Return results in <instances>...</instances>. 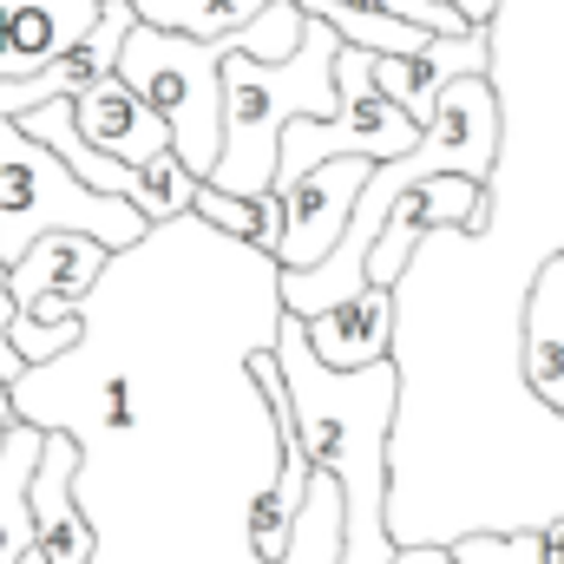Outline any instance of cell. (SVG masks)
I'll use <instances>...</instances> for the list:
<instances>
[{"mask_svg": "<svg viewBox=\"0 0 564 564\" xmlns=\"http://www.w3.org/2000/svg\"><path fill=\"white\" fill-rule=\"evenodd\" d=\"M20 564H46V558H40V552H33V545H26V552H20Z\"/></svg>", "mask_w": 564, "mask_h": 564, "instance_id": "obj_21", "label": "cell"}, {"mask_svg": "<svg viewBox=\"0 0 564 564\" xmlns=\"http://www.w3.org/2000/svg\"><path fill=\"white\" fill-rule=\"evenodd\" d=\"M388 564H453V552L446 545H394Z\"/></svg>", "mask_w": 564, "mask_h": 564, "instance_id": "obj_20", "label": "cell"}, {"mask_svg": "<svg viewBox=\"0 0 564 564\" xmlns=\"http://www.w3.org/2000/svg\"><path fill=\"white\" fill-rule=\"evenodd\" d=\"M368 73H375V86L421 126L453 73H492V26L433 33L421 53H368Z\"/></svg>", "mask_w": 564, "mask_h": 564, "instance_id": "obj_10", "label": "cell"}, {"mask_svg": "<svg viewBox=\"0 0 564 564\" xmlns=\"http://www.w3.org/2000/svg\"><path fill=\"white\" fill-rule=\"evenodd\" d=\"M368 164L361 151H335V158H315L289 191H282V230L270 243V263L276 270H308L335 250V237L348 230L355 217V197L368 184Z\"/></svg>", "mask_w": 564, "mask_h": 564, "instance_id": "obj_6", "label": "cell"}, {"mask_svg": "<svg viewBox=\"0 0 564 564\" xmlns=\"http://www.w3.org/2000/svg\"><path fill=\"white\" fill-rule=\"evenodd\" d=\"M139 20L191 33V40H237L257 59H282L302 33L295 0H132Z\"/></svg>", "mask_w": 564, "mask_h": 564, "instance_id": "obj_8", "label": "cell"}, {"mask_svg": "<svg viewBox=\"0 0 564 564\" xmlns=\"http://www.w3.org/2000/svg\"><path fill=\"white\" fill-rule=\"evenodd\" d=\"M79 466H86L79 440L40 426V459L26 473V512H33V552L46 564H93V545H99L86 512H79V499H73Z\"/></svg>", "mask_w": 564, "mask_h": 564, "instance_id": "obj_7", "label": "cell"}, {"mask_svg": "<svg viewBox=\"0 0 564 564\" xmlns=\"http://www.w3.org/2000/svg\"><path fill=\"white\" fill-rule=\"evenodd\" d=\"M519 361H525V388H532L552 414H564V250L545 257L539 276H532Z\"/></svg>", "mask_w": 564, "mask_h": 564, "instance_id": "obj_14", "label": "cell"}, {"mask_svg": "<svg viewBox=\"0 0 564 564\" xmlns=\"http://www.w3.org/2000/svg\"><path fill=\"white\" fill-rule=\"evenodd\" d=\"M230 46L237 40H191V33L132 20L126 40H119V59H112L144 99H151V112L171 132V151L197 177L217 158V73H224V53Z\"/></svg>", "mask_w": 564, "mask_h": 564, "instance_id": "obj_4", "label": "cell"}, {"mask_svg": "<svg viewBox=\"0 0 564 564\" xmlns=\"http://www.w3.org/2000/svg\"><path fill=\"white\" fill-rule=\"evenodd\" d=\"M440 7H453L466 26H492V13H499V0H440Z\"/></svg>", "mask_w": 564, "mask_h": 564, "instance_id": "obj_19", "label": "cell"}, {"mask_svg": "<svg viewBox=\"0 0 564 564\" xmlns=\"http://www.w3.org/2000/svg\"><path fill=\"white\" fill-rule=\"evenodd\" d=\"M93 20L99 0H0V79L53 66Z\"/></svg>", "mask_w": 564, "mask_h": 564, "instance_id": "obj_13", "label": "cell"}, {"mask_svg": "<svg viewBox=\"0 0 564 564\" xmlns=\"http://www.w3.org/2000/svg\"><path fill=\"white\" fill-rule=\"evenodd\" d=\"M302 341L322 368H368L394 355V282H361L355 295L302 315Z\"/></svg>", "mask_w": 564, "mask_h": 564, "instance_id": "obj_11", "label": "cell"}, {"mask_svg": "<svg viewBox=\"0 0 564 564\" xmlns=\"http://www.w3.org/2000/svg\"><path fill=\"white\" fill-rule=\"evenodd\" d=\"M486 224H492V184L486 177H466V171L414 177V184H401L381 204V224H375V243L361 257V276L401 282V270L414 263V250L426 243V230H466V237H479Z\"/></svg>", "mask_w": 564, "mask_h": 564, "instance_id": "obj_5", "label": "cell"}, {"mask_svg": "<svg viewBox=\"0 0 564 564\" xmlns=\"http://www.w3.org/2000/svg\"><path fill=\"white\" fill-rule=\"evenodd\" d=\"M191 217H204L210 230H230V237H243V243H257V230H263V217H257V197L217 191L210 177L197 184V197H191Z\"/></svg>", "mask_w": 564, "mask_h": 564, "instance_id": "obj_18", "label": "cell"}, {"mask_svg": "<svg viewBox=\"0 0 564 564\" xmlns=\"http://www.w3.org/2000/svg\"><path fill=\"white\" fill-rule=\"evenodd\" d=\"M276 368L295 408V433L308 446V473H322L341 499V552L335 564H388L394 532H388V440H394V408H401V368L394 355L368 368H322L302 341V315L282 308Z\"/></svg>", "mask_w": 564, "mask_h": 564, "instance_id": "obj_1", "label": "cell"}, {"mask_svg": "<svg viewBox=\"0 0 564 564\" xmlns=\"http://www.w3.org/2000/svg\"><path fill=\"white\" fill-rule=\"evenodd\" d=\"M40 230H79L93 243H106L112 257H126L144 243V210L119 191H93L86 177H73L40 139H26L13 126V112L0 119V263H13Z\"/></svg>", "mask_w": 564, "mask_h": 564, "instance_id": "obj_3", "label": "cell"}, {"mask_svg": "<svg viewBox=\"0 0 564 564\" xmlns=\"http://www.w3.org/2000/svg\"><path fill=\"white\" fill-rule=\"evenodd\" d=\"M446 552H453V564H564V519H545V525L512 532V539L473 532V539H459Z\"/></svg>", "mask_w": 564, "mask_h": 564, "instance_id": "obj_17", "label": "cell"}, {"mask_svg": "<svg viewBox=\"0 0 564 564\" xmlns=\"http://www.w3.org/2000/svg\"><path fill=\"white\" fill-rule=\"evenodd\" d=\"M66 106H73L79 139L93 144V151H106V158H119V164H144V158H158L171 144L164 119L151 112V99H144L119 66L99 73V79H86V86H73Z\"/></svg>", "mask_w": 564, "mask_h": 564, "instance_id": "obj_9", "label": "cell"}, {"mask_svg": "<svg viewBox=\"0 0 564 564\" xmlns=\"http://www.w3.org/2000/svg\"><path fill=\"white\" fill-rule=\"evenodd\" d=\"M106 263H112L106 243H93V237H79V230H40V237L7 263V322H26V308H33L40 295L79 302L93 282L106 276Z\"/></svg>", "mask_w": 564, "mask_h": 564, "instance_id": "obj_12", "label": "cell"}, {"mask_svg": "<svg viewBox=\"0 0 564 564\" xmlns=\"http://www.w3.org/2000/svg\"><path fill=\"white\" fill-rule=\"evenodd\" d=\"M197 171L164 144L158 158H144V164H126V197L144 210V224H171V217H191V197H197Z\"/></svg>", "mask_w": 564, "mask_h": 564, "instance_id": "obj_16", "label": "cell"}, {"mask_svg": "<svg viewBox=\"0 0 564 564\" xmlns=\"http://www.w3.org/2000/svg\"><path fill=\"white\" fill-rule=\"evenodd\" d=\"M335 26L322 13H302V33L282 59H257L243 46L224 53L217 73V158L210 184L237 197H263L276 177V144L289 119H328L341 86H335Z\"/></svg>", "mask_w": 564, "mask_h": 564, "instance_id": "obj_2", "label": "cell"}, {"mask_svg": "<svg viewBox=\"0 0 564 564\" xmlns=\"http://www.w3.org/2000/svg\"><path fill=\"white\" fill-rule=\"evenodd\" d=\"M40 459V426L13 421L0 433V564H20L33 545V512H26V473Z\"/></svg>", "mask_w": 564, "mask_h": 564, "instance_id": "obj_15", "label": "cell"}]
</instances>
